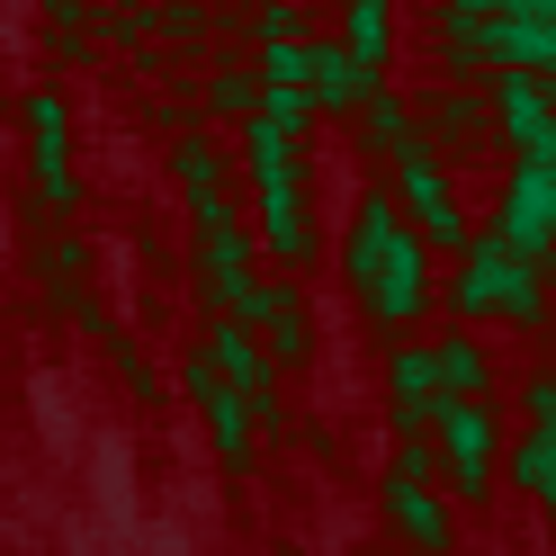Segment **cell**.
<instances>
[{
    "label": "cell",
    "mask_w": 556,
    "mask_h": 556,
    "mask_svg": "<svg viewBox=\"0 0 556 556\" xmlns=\"http://www.w3.org/2000/svg\"><path fill=\"white\" fill-rule=\"evenodd\" d=\"M351 278H359V296H368V315H387V324H413L431 305V288H422V252H413V233H404V216L387 198H368L359 206V225H351Z\"/></svg>",
    "instance_id": "6da1fadb"
},
{
    "label": "cell",
    "mask_w": 556,
    "mask_h": 556,
    "mask_svg": "<svg viewBox=\"0 0 556 556\" xmlns=\"http://www.w3.org/2000/svg\"><path fill=\"white\" fill-rule=\"evenodd\" d=\"M458 315H511V324H539V269L520 261V252H503V242H476L467 252V269H458Z\"/></svg>",
    "instance_id": "7a4b0ae2"
},
{
    "label": "cell",
    "mask_w": 556,
    "mask_h": 556,
    "mask_svg": "<svg viewBox=\"0 0 556 556\" xmlns=\"http://www.w3.org/2000/svg\"><path fill=\"white\" fill-rule=\"evenodd\" d=\"M503 252L520 261H539L556 252V170H511V189H503Z\"/></svg>",
    "instance_id": "3957f363"
},
{
    "label": "cell",
    "mask_w": 556,
    "mask_h": 556,
    "mask_svg": "<svg viewBox=\"0 0 556 556\" xmlns=\"http://www.w3.org/2000/svg\"><path fill=\"white\" fill-rule=\"evenodd\" d=\"M440 440H448V476H458V494H484L494 484V413L484 404H448L440 413Z\"/></svg>",
    "instance_id": "277c9868"
},
{
    "label": "cell",
    "mask_w": 556,
    "mask_h": 556,
    "mask_svg": "<svg viewBox=\"0 0 556 556\" xmlns=\"http://www.w3.org/2000/svg\"><path fill=\"white\" fill-rule=\"evenodd\" d=\"M404 189H413V206H422V233L458 242V206H448V180L431 170V153H413V162H404Z\"/></svg>",
    "instance_id": "5b68a950"
},
{
    "label": "cell",
    "mask_w": 556,
    "mask_h": 556,
    "mask_svg": "<svg viewBox=\"0 0 556 556\" xmlns=\"http://www.w3.org/2000/svg\"><path fill=\"white\" fill-rule=\"evenodd\" d=\"M387 511H395V530H413L422 547H448V520H440V503L413 476H387Z\"/></svg>",
    "instance_id": "8992f818"
},
{
    "label": "cell",
    "mask_w": 556,
    "mask_h": 556,
    "mask_svg": "<svg viewBox=\"0 0 556 556\" xmlns=\"http://www.w3.org/2000/svg\"><path fill=\"white\" fill-rule=\"evenodd\" d=\"M511 484H520V494H539V503H556V431H520Z\"/></svg>",
    "instance_id": "52a82bcc"
},
{
    "label": "cell",
    "mask_w": 556,
    "mask_h": 556,
    "mask_svg": "<svg viewBox=\"0 0 556 556\" xmlns=\"http://www.w3.org/2000/svg\"><path fill=\"white\" fill-rule=\"evenodd\" d=\"M27 126H37V170H46V189L73 198V170H63V109H54V99H37V109H27Z\"/></svg>",
    "instance_id": "ba28073f"
},
{
    "label": "cell",
    "mask_w": 556,
    "mask_h": 556,
    "mask_svg": "<svg viewBox=\"0 0 556 556\" xmlns=\"http://www.w3.org/2000/svg\"><path fill=\"white\" fill-rule=\"evenodd\" d=\"M216 359H225V377H233V387H252V395L269 387V359H261V341L242 332V324H225V332H216Z\"/></svg>",
    "instance_id": "9c48e42d"
},
{
    "label": "cell",
    "mask_w": 556,
    "mask_h": 556,
    "mask_svg": "<svg viewBox=\"0 0 556 556\" xmlns=\"http://www.w3.org/2000/svg\"><path fill=\"white\" fill-rule=\"evenodd\" d=\"M440 387H448V404H476L484 395V351H467V341H440Z\"/></svg>",
    "instance_id": "30bf717a"
},
{
    "label": "cell",
    "mask_w": 556,
    "mask_h": 556,
    "mask_svg": "<svg viewBox=\"0 0 556 556\" xmlns=\"http://www.w3.org/2000/svg\"><path fill=\"white\" fill-rule=\"evenodd\" d=\"M431 135H458V144H467V135H484V99H440V109H431Z\"/></svg>",
    "instance_id": "8fae6325"
},
{
    "label": "cell",
    "mask_w": 556,
    "mask_h": 556,
    "mask_svg": "<svg viewBox=\"0 0 556 556\" xmlns=\"http://www.w3.org/2000/svg\"><path fill=\"white\" fill-rule=\"evenodd\" d=\"M351 46H359V73H377V54H387V18L359 10V18H351Z\"/></svg>",
    "instance_id": "7c38bea8"
},
{
    "label": "cell",
    "mask_w": 556,
    "mask_h": 556,
    "mask_svg": "<svg viewBox=\"0 0 556 556\" xmlns=\"http://www.w3.org/2000/svg\"><path fill=\"white\" fill-rule=\"evenodd\" d=\"M547 99H556V81H547Z\"/></svg>",
    "instance_id": "4fadbf2b"
}]
</instances>
